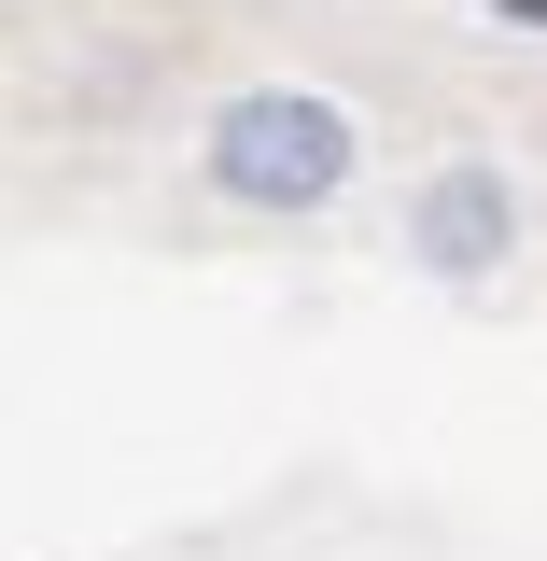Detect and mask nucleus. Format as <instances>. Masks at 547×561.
I'll return each instance as SVG.
<instances>
[{
	"label": "nucleus",
	"instance_id": "obj_3",
	"mask_svg": "<svg viewBox=\"0 0 547 561\" xmlns=\"http://www.w3.org/2000/svg\"><path fill=\"white\" fill-rule=\"evenodd\" d=\"M491 14H520V28H547V0H491Z\"/></svg>",
	"mask_w": 547,
	"mask_h": 561
},
{
	"label": "nucleus",
	"instance_id": "obj_2",
	"mask_svg": "<svg viewBox=\"0 0 547 561\" xmlns=\"http://www.w3.org/2000/svg\"><path fill=\"white\" fill-rule=\"evenodd\" d=\"M408 253H421V280H491L505 253H520V183H505L491 154L421 169V197H408Z\"/></svg>",
	"mask_w": 547,
	"mask_h": 561
},
{
	"label": "nucleus",
	"instance_id": "obj_1",
	"mask_svg": "<svg viewBox=\"0 0 547 561\" xmlns=\"http://www.w3.org/2000/svg\"><path fill=\"white\" fill-rule=\"evenodd\" d=\"M197 169H210V197H239V210H323L365 169V127H351L323 84H239L210 113Z\"/></svg>",
	"mask_w": 547,
	"mask_h": 561
}]
</instances>
